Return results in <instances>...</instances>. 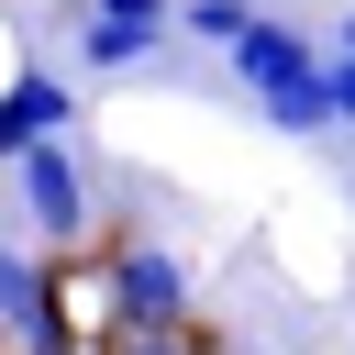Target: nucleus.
<instances>
[{
    "instance_id": "1",
    "label": "nucleus",
    "mask_w": 355,
    "mask_h": 355,
    "mask_svg": "<svg viewBox=\"0 0 355 355\" xmlns=\"http://www.w3.org/2000/svg\"><path fill=\"white\" fill-rule=\"evenodd\" d=\"M233 78L255 89V111L277 122V133H333V100H322V67H311V44H300V22H277V11H255L233 44Z\"/></svg>"
},
{
    "instance_id": "2",
    "label": "nucleus",
    "mask_w": 355,
    "mask_h": 355,
    "mask_svg": "<svg viewBox=\"0 0 355 355\" xmlns=\"http://www.w3.org/2000/svg\"><path fill=\"white\" fill-rule=\"evenodd\" d=\"M166 33H178V0H78V67H89V78L155 67Z\"/></svg>"
},
{
    "instance_id": "3",
    "label": "nucleus",
    "mask_w": 355,
    "mask_h": 355,
    "mask_svg": "<svg viewBox=\"0 0 355 355\" xmlns=\"http://www.w3.org/2000/svg\"><path fill=\"white\" fill-rule=\"evenodd\" d=\"M100 300H111L122 333H178V322H189V266H178L166 244H122L111 277H100Z\"/></svg>"
},
{
    "instance_id": "4",
    "label": "nucleus",
    "mask_w": 355,
    "mask_h": 355,
    "mask_svg": "<svg viewBox=\"0 0 355 355\" xmlns=\"http://www.w3.org/2000/svg\"><path fill=\"white\" fill-rule=\"evenodd\" d=\"M11 189H22V222H33L44 244H78V233H89V178H78V155H67L55 133L11 155Z\"/></svg>"
},
{
    "instance_id": "5",
    "label": "nucleus",
    "mask_w": 355,
    "mask_h": 355,
    "mask_svg": "<svg viewBox=\"0 0 355 355\" xmlns=\"http://www.w3.org/2000/svg\"><path fill=\"white\" fill-rule=\"evenodd\" d=\"M67 111H78V89H67L55 67H22V78L0 89V166H11L22 144H44V133H67Z\"/></svg>"
},
{
    "instance_id": "6",
    "label": "nucleus",
    "mask_w": 355,
    "mask_h": 355,
    "mask_svg": "<svg viewBox=\"0 0 355 355\" xmlns=\"http://www.w3.org/2000/svg\"><path fill=\"white\" fill-rule=\"evenodd\" d=\"M255 22V0H178V33H200V44H233Z\"/></svg>"
},
{
    "instance_id": "7",
    "label": "nucleus",
    "mask_w": 355,
    "mask_h": 355,
    "mask_svg": "<svg viewBox=\"0 0 355 355\" xmlns=\"http://www.w3.org/2000/svg\"><path fill=\"white\" fill-rule=\"evenodd\" d=\"M322 100H333V122L355 133V55H333V67H322Z\"/></svg>"
},
{
    "instance_id": "8",
    "label": "nucleus",
    "mask_w": 355,
    "mask_h": 355,
    "mask_svg": "<svg viewBox=\"0 0 355 355\" xmlns=\"http://www.w3.org/2000/svg\"><path fill=\"white\" fill-rule=\"evenodd\" d=\"M122 355H211V344H200V333H189V322H178V333H133V344H122Z\"/></svg>"
},
{
    "instance_id": "9",
    "label": "nucleus",
    "mask_w": 355,
    "mask_h": 355,
    "mask_svg": "<svg viewBox=\"0 0 355 355\" xmlns=\"http://www.w3.org/2000/svg\"><path fill=\"white\" fill-rule=\"evenodd\" d=\"M344 55H355V11H344Z\"/></svg>"
}]
</instances>
